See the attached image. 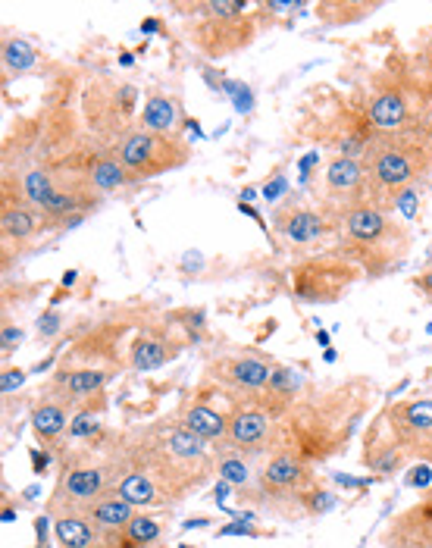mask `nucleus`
<instances>
[{"instance_id":"f257e3e1","label":"nucleus","mask_w":432,"mask_h":548,"mask_svg":"<svg viewBox=\"0 0 432 548\" xmlns=\"http://www.w3.org/2000/svg\"><path fill=\"white\" fill-rule=\"evenodd\" d=\"M373 398L370 379H348L323 392L307 389L279 420V445L307 464L329 461L351 442Z\"/></svg>"},{"instance_id":"f03ea898","label":"nucleus","mask_w":432,"mask_h":548,"mask_svg":"<svg viewBox=\"0 0 432 548\" xmlns=\"http://www.w3.org/2000/svg\"><path fill=\"white\" fill-rule=\"evenodd\" d=\"M126 458L129 467L148 473L173 505L207 486L216 473L213 445L185 430L179 417H163L126 439Z\"/></svg>"},{"instance_id":"7ed1b4c3","label":"nucleus","mask_w":432,"mask_h":548,"mask_svg":"<svg viewBox=\"0 0 432 548\" xmlns=\"http://www.w3.org/2000/svg\"><path fill=\"white\" fill-rule=\"evenodd\" d=\"M126 473H129L126 439L107 442L101 433L98 439H88L85 448L60 451V473L51 495H47L44 514L54 520L63 514L88 511L94 502L113 495Z\"/></svg>"},{"instance_id":"20e7f679","label":"nucleus","mask_w":432,"mask_h":548,"mask_svg":"<svg viewBox=\"0 0 432 548\" xmlns=\"http://www.w3.org/2000/svg\"><path fill=\"white\" fill-rule=\"evenodd\" d=\"M332 245L335 248L329 251L351 260L364 276L382 279L395 273L398 267H404L407 254L414 248V232L407 223H401L395 213L360 204L348 217L339 220Z\"/></svg>"},{"instance_id":"39448f33","label":"nucleus","mask_w":432,"mask_h":548,"mask_svg":"<svg viewBox=\"0 0 432 548\" xmlns=\"http://www.w3.org/2000/svg\"><path fill=\"white\" fill-rule=\"evenodd\" d=\"M254 508L285 520L320 517L332 508V495L323 489L314 464L301 461L295 451L279 445L260 461Z\"/></svg>"},{"instance_id":"423d86ee","label":"nucleus","mask_w":432,"mask_h":548,"mask_svg":"<svg viewBox=\"0 0 432 548\" xmlns=\"http://www.w3.org/2000/svg\"><path fill=\"white\" fill-rule=\"evenodd\" d=\"M367 204L395 213V201L407 188L432 176V141L426 135H376L367 157Z\"/></svg>"},{"instance_id":"0eeeda50","label":"nucleus","mask_w":432,"mask_h":548,"mask_svg":"<svg viewBox=\"0 0 432 548\" xmlns=\"http://www.w3.org/2000/svg\"><path fill=\"white\" fill-rule=\"evenodd\" d=\"M185 16V29L207 60H223L248 47L257 35L254 4L245 0H191L173 7Z\"/></svg>"},{"instance_id":"6e6552de","label":"nucleus","mask_w":432,"mask_h":548,"mask_svg":"<svg viewBox=\"0 0 432 548\" xmlns=\"http://www.w3.org/2000/svg\"><path fill=\"white\" fill-rule=\"evenodd\" d=\"M317 123H307V135L317 145L332 148L335 157L364 160L370 145L376 141V132L367 116L364 98H342V94H326L323 107L314 113Z\"/></svg>"},{"instance_id":"1a4fd4ad","label":"nucleus","mask_w":432,"mask_h":548,"mask_svg":"<svg viewBox=\"0 0 432 548\" xmlns=\"http://www.w3.org/2000/svg\"><path fill=\"white\" fill-rule=\"evenodd\" d=\"M116 160L126 166L132 182L157 179L163 173H173L191 160V145L182 135H160L148 129H132L119 145L113 148Z\"/></svg>"},{"instance_id":"9d476101","label":"nucleus","mask_w":432,"mask_h":548,"mask_svg":"<svg viewBox=\"0 0 432 548\" xmlns=\"http://www.w3.org/2000/svg\"><path fill=\"white\" fill-rule=\"evenodd\" d=\"M310 188V201L317 204V210L332 223V229L339 226L342 217L360 204H367V173H364V163L351 160V157H329L314 182L307 185Z\"/></svg>"},{"instance_id":"9b49d317","label":"nucleus","mask_w":432,"mask_h":548,"mask_svg":"<svg viewBox=\"0 0 432 548\" xmlns=\"http://www.w3.org/2000/svg\"><path fill=\"white\" fill-rule=\"evenodd\" d=\"M273 370H276V361L270 354L242 348V351L213 354L204 367V379L220 386L232 401H242V398H260Z\"/></svg>"},{"instance_id":"f8f14e48","label":"nucleus","mask_w":432,"mask_h":548,"mask_svg":"<svg viewBox=\"0 0 432 548\" xmlns=\"http://www.w3.org/2000/svg\"><path fill=\"white\" fill-rule=\"evenodd\" d=\"M360 279V270L342 254L310 257L292 270V292L298 304H335Z\"/></svg>"},{"instance_id":"ddd939ff","label":"nucleus","mask_w":432,"mask_h":548,"mask_svg":"<svg viewBox=\"0 0 432 548\" xmlns=\"http://www.w3.org/2000/svg\"><path fill=\"white\" fill-rule=\"evenodd\" d=\"M220 448H235L245 455H270L279 448V417L263 408L257 398L229 404V430Z\"/></svg>"},{"instance_id":"4468645a","label":"nucleus","mask_w":432,"mask_h":548,"mask_svg":"<svg viewBox=\"0 0 432 548\" xmlns=\"http://www.w3.org/2000/svg\"><path fill=\"white\" fill-rule=\"evenodd\" d=\"M220 398H229L220 386H213V383H204L185 395V401L179 404V423L185 426V430H191L195 436H201L204 442L213 445V451L220 448L226 442V430H229V404H223L220 408Z\"/></svg>"},{"instance_id":"2eb2a0df","label":"nucleus","mask_w":432,"mask_h":548,"mask_svg":"<svg viewBox=\"0 0 432 548\" xmlns=\"http://www.w3.org/2000/svg\"><path fill=\"white\" fill-rule=\"evenodd\" d=\"M382 417H386L395 442L404 448L407 458H414V461L429 458V451H432V398L395 401L382 411Z\"/></svg>"},{"instance_id":"dca6fc26","label":"nucleus","mask_w":432,"mask_h":548,"mask_svg":"<svg viewBox=\"0 0 432 548\" xmlns=\"http://www.w3.org/2000/svg\"><path fill=\"white\" fill-rule=\"evenodd\" d=\"M273 232L282 235L288 245H320L323 238H332V223L317 210L314 201H304L301 195H285L273 207Z\"/></svg>"},{"instance_id":"f3484780","label":"nucleus","mask_w":432,"mask_h":548,"mask_svg":"<svg viewBox=\"0 0 432 548\" xmlns=\"http://www.w3.org/2000/svg\"><path fill=\"white\" fill-rule=\"evenodd\" d=\"M188 336L185 332L170 320V317H163L160 323H148L144 326L135 342L129 345V367L132 370H141V373H148V370H157L163 364H170L176 361V357L188 348Z\"/></svg>"},{"instance_id":"a211bd4d","label":"nucleus","mask_w":432,"mask_h":548,"mask_svg":"<svg viewBox=\"0 0 432 548\" xmlns=\"http://www.w3.org/2000/svg\"><path fill=\"white\" fill-rule=\"evenodd\" d=\"M44 229H51V220L44 217V210L32 207L29 201L4 195V213H0V238H4V270L10 267L13 248L29 245Z\"/></svg>"},{"instance_id":"6ab92c4d","label":"nucleus","mask_w":432,"mask_h":548,"mask_svg":"<svg viewBox=\"0 0 432 548\" xmlns=\"http://www.w3.org/2000/svg\"><path fill=\"white\" fill-rule=\"evenodd\" d=\"M360 461H364L367 470H373L379 476L398 473V470L407 467V461H411V458L404 455V448L395 442L389 423H386V417H382V414L370 423V430L364 436V455H360Z\"/></svg>"},{"instance_id":"aec40b11","label":"nucleus","mask_w":432,"mask_h":548,"mask_svg":"<svg viewBox=\"0 0 432 548\" xmlns=\"http://www.w3.org/2000/svg\"><path fill=\"white\" fill-rule=\"evenodd\" d=\"M263 458L267 455H245V451H235V448H216V476H220L223 483H229L242 502L254 505L257 473Z\"/></svg>"},{"instance_id":"412c9836","label":"nucleus","mask_w":432,"mask_h":548,"mask_svg":"<svg viewBox=\"0 0 432 548\" xmlns=\"http://www.w3.org/2000/svg\"><path fill=\"white\" fill-rule=\"evenodd\" d=\"M72 417H76V414H72L66 404H60V401L38 392V398L32 401V414H29V423H32V433H35L38 445L44 451H51V455H54V451L60 455V448H63L60 442L69 433Z\"/></svg>"},{"instance_id":"4be33fe9","label":"nucleus","mask_w":432,"mask_h":548,"mask_svg":"<svg viewBox=\"0 0 432 548\" xmlns=\"http://www.w3.org/2000/svg\"><path fill=\"white\" fill-rule=\"evenodd\" d=\"M138 126L148 129V132H160V135H182V129L188 126L182 98H179V94H173V91L151 88L148 98H144L141 123Z\"/></svg>"},{"instance_id":"5701e85b","label":"nucleus","mask_w":432,"mask_h":548,"mask_svg":"<svg viewBox=\"0 0 432 548\" xmlns=\"http://www.w3.org/2000/svg\"><path fill=\"white\" fill-rule=\"evenodd\" d=\"M54 539L60 548H110V533H104L88 514L54 517Z\"/></svg>"},{"instance_id":"b1692460","label":"nucleus","mask_w":432,"mask_h":548,"mask_svg":"<svg viewBox=\"0 0 432 548\" xmlns=\"http://www.w3.org/2000/svg\"><path fill=\"white\" fill-rule=\"evenodd\" d=\"M41 66V54L22 35H13L4 29V41H0V69H4V85H10L19 76H29L32 69Z\"/></svg>"},{"instance_id":"393cba45","label":"nucleus","mask_w":432,"mask_h":548,"mask_svg":"<svg viewBox=\"0 0 432 548\" xmlns=\"http://www.w3.org/2000/svg\"><path fill=\"white\" fill-rule=\"evenodd\" d=\"M116 495L119 498H126L129 505H135V508H170L173 502L166 498V492L151 480L148 473H141V470H135V467H129V473L123 476V483L116 486Z\"/></svg>"},{"instance_id":"a878e982","label":"nucleus","mask_w":432,"mask_h":548,"mask_svg":"<svg viewBox=\"0 0 432 548\" xmlns=\"http://www.w3.org/2000/svg\"><path fill=\"white\" fill-rule=\"evenodd\" d=\"M129 173L126 166L116 160V154H104V151H94V157L88 160V185L94 188L98 195H110L116 188L129 185Z\"/></svg>"},{"instance_id":"bb28decb","label":"nucleus","mask_w":432,"mask_h":548,"mask_svg":"<svg viewBox=\"0 0 432 548\" xmlns=\"http://www.w3.org/2000/svg\"><path fill=\"white\" fill-rule=\"evenodd\" d=\"M82 514H88L104 533H119V530H123L126 523L138 514V508L129 505L126 498H119V495L113 492V495L101 498V502H94V505H91L88 511H82Z\"/></svg>"},{"instance_id":"cd10ccee","label":"nucleus","mask_w":432,"mask_h":548,"mask_svg":"<svg viewBox=\"0 0 432 548\" xmlns=\"http://www.w3.org/2000/svg\"><path fill=\"white\" fill-rule=\"evenodd\" d=\"M382 4H360V0H323L317 4V16L323 26H351L373 16Z\"/></svg>"},{"instance_id":"c85d7f7f","label":"nucleus","mask_w":432,"mask_h":548,"mask_svg":"<svg viewBox=\"0 0 432 548\" xmlns=\"http://www.w3.org/2000/svg\"><path fill=\"white\" fill-rule=\"evenodd\" d=\"M166 317H170L185 332L191 345L207 339V317H204V311H191V307H188V311H173V314H166Z\"/></svg>"},{"instance_id":"c756f323","label":"nucleus","mask_w":432,"mask_h":548,"mask_svg":"<svg viewBox=\"0 0 432 548\" xmlns=\"http://www.w3.org/2000/svg\"><path fill=\"white\" fill-rule=\"evenodd\" d=\"M101 433H104V423L98 420V414H76V417H72V423H69L66 439L88 442V439H98Z\"/></svg>"},{"instance_id":"7c9ffc66","label":"nucleus","mask_w":432,"mask_h":548,"mask_svg":"<svg viewBox=\"0 0 432 548\" xmlns=\"http://www.w3.org/2000/svg\"><path fill=\"white\" fill-rule=\"evenodd\" d=\"M22 339H26L22 326H13L10 320H4V326H0V354H4V364L13 357V351L22 345Z\"/></svg>"},{"instance_id":"2f4dec72","label":"nucleus","mask_w":432,"mask_h":548,"mask_svg":"<svg viewBox=\"0 0 432 548\" xmlns=\"http://www.w3.org/2000/svg\"><path fill=\"white\" fill-rule=\"evenodd\" d=\"M216 536H273V530H260L248 520H232V523H223V527L216 530Z\"/></svg>"},{"instance_id":"473e14b6","label":"nucleus","mask_w":432,"mask_h":548,"mask_svg":"<svg viewBox=\"0 0 432 548\" xmlns=\"http://www.w3.org/2000/svg\"><path fill=\"white\" fill-rule=\"evenodd\" d=\"M414 63H417V69L420 73L432 82V29L426 32V38H423V47L414 54Z\"/></svg>"},{"instance_id":"72a5a7b5","label":"nucleus","mask_w":432,"mask_h":548,"mask_svg":"<svg viewBox=\"0 0 432 548\" xmlns=\"http://www.w3.org/2000/svg\"><path fill=\"white\" fill-rule=\"evenodd\" d=\"M22 383H26V370H22V367H7V364H4V373H0V392L10 395V392L19 389Z\"/></svg>"},{"instance_id":"f704fd0d","label":"nucleus","mask_w":432,"mask_h":548,"mask_svg":"<svg viewBox=\"0 0 432 548\" xmlns=\"http://www.w3.org/2000/svg\"><path fill=\"white\" fill-rule=\"evenodd\" d=\"M407 486H414V489H432V464H417L411 470V476H407Z\"/></svg>"},{"instance_id":"c9c22d12","label":"nucleus","mask_w":432,"mask_h":548,"mask_svg":"<svg viewBox=\"0 0 432 548\" xmlns=\"http://www.w3.org/2000/svg\"><path fill=\"white\" fill-rule=\"evenodd\" d=\"M411 285H414V292H417L420 298L432 301V267H426L423 273H417V276L411 279Z\"/></svg>"},{"instance_id":"e433bc0d","label":"nucleus","mask_w":432,"mask_h":548,"mask_svg":"<svg viewBox=\"0 0 432 548\" xmlns=\"http://www.w3.org/2000/svg\"><path fill=\"white\" fill-rule=\"evenodd\" d=\"M60 326H63L60 323V314H54V311L51 314H41V320H38V332H41L44 339H54L57 332H60Z\"/></svg>"},{"instance_id":"4c0bfd02","label":"nucleus","mask_w":432,"mask_h":548,"mask_svg":"<svg viewBox=\"0 0 432 548\" xmlns=\"http://www.w3.org/2000/svg\"><path fill=\"white\" fill-rule=\"evenodd\" d=\"M282 192H285V176H282V173H276V179H270L267 185H263V198H267L270 204H273V201L279 204V201L285 198Z\"/></svg>"},{"instance_id":"58836bf2","label":"nucleus","mask_w":432,"mask_h":548,"mask_svg":"<svg viewBox=\"0 0 432 548\" xmlns=\"http://www.w3.org/2000/svg\"><path fill=\"white\" fill-rule=\"evenodd\" d=\"M32 461H35V473H41V470H44V464H51V451L32 448Z\"/></svg>"},{"instance_id":"ea45409f","label":"nucleus","mask_w":432,"mask_h":548,"mask_svg":"<svg viewBox=\"0 0 432 548\" xmlns=\"http://www.w3.org/2000/svg\"><path fill=\"white\" fill-rule=\"evenodd\" d=\"M141 32H144V35H148V32H160V35H166V29H163V19H157V16L144 19V22H141Z\"/></svg>"},{"instance_id":"a19ab883","label":"nucleus","mask_w":432,"mask_h":548,"mask_svg":"<svg viewBox=\"0 0 432 548\" xmlns=\"http://www.w3.org/2000/svg\"><path fill=\"white\" fill-rule=\"evenodd\" d=\"M16 517V511H13V505H10V498H4V520L10 523Z\"/></svg>"},{"instance_id":"79ce46f5","label":"nucleus","mask_w":432,"mask_h":548,"mask_svg":"<svg viewBox=\"0 0 432 548\" xmlns=\"http://www.w3.org/2000/svg\"><path fill=\"white\" fill-rule=\"evenodd\" d=\"M119 63H123V66H132L135 57H132V54H119Z\"/></svg>"},{"instance_id":"37998d69","label":"nucleus","mask_w":432,"mask_h":548,"mask_svg":"<svg viewBox=\"0 0 432 548\" xmlns=\"http://www.w3.org/2000/svg\"><path fill=\"white\" fill-rule=\"evenodd\" d=\"M317 342H320V345H329V336H326V332H323V329L317 332Z\"/></svg>"},{"instance_id":"c03bdc74","label":"nucleus","mask_w":432,"mask_h":548,"mask_svg":"<svg viewBox=\"0 0 432 548\" xmlns=\"http://www.w3.org/2000/svg\"><path fill=\"white\" fill-rule=\"evenodd\" d=\"M423 464H432V451H429V458H426V461H423Z\"/></svg>"}]
</instances>
